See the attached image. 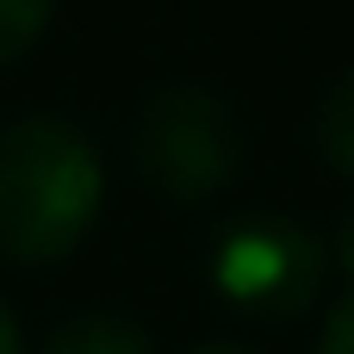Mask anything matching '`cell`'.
Returning a JSON list of instances; mask_svg holds the SVG:
<instances>
[{
  "label": "cell",
  "mask_w": 354,
  "mask_h": 354,
  "mask_svg": "<svg viewBox=\"0 0 354 354\" xmlns=\"http://www.w3.org/2000/svg\"><path fill=\"white\" fill-rule=\"evenodd\" d=\"M37 354H156V342L124 311H75L44 336Z\"/></svg>",
  "instance_id": "277c9868"
},
{
  "label": "cell",
  "mask_w": 354,
  "mask_h": 354,
  "mask_svg": "<svg viewBox=\"0 0 354 354\" xmlns=\"http://www.w3.org/2000/svg\"><path fill=\"white\" fill-rule=\"evenodd\" d=\"M311 137H317V156L354 180V68H342L330 87H324V100H317V112H311Z\"/></svg>",
  "instance_id": "5b68a950"
},
{
  "label": "cell",
  "mask_w": 354,
  "mask_h": 354,
  "mask_svg": "<svg viewBox=\"0 0 354 354\" xmlns=\"http://www.w3.org/2000/svg\"><path fill=\"white\" fill-rule=\"evenodd\" d=\"M193 354H249V348H243V342H199Z\"/></svg>",
  "instance_id": "30bf717a"
},
{
  "label": "cell",
  "mask_w": 354,
  "mask_h": 354,
  "mask_svg": "<svg viewBox=\"0 0 354 354\" xmlns=\"http://www.w3.org/2000/svg\"><path fill=\"white\" fill-rule=\"evenodd\" d=\"M0 354H25V348H19V324H12L6 305H0Z\"/></svg>",
  "instance_id": "9c48e42d"
},
{
  "label": "cell",
  "mask_w": 354,
  "mask_h": 354,
  "mask_svg": "<svg viewBox=\"0 0 354 354\" xmlns=\"http://www.w3.org/2000/svg\"><path fill=\"white\" fill-rule=\"evenodd\" d=\"M330 274V243L286 212H243L205 249V280L224 311L249 324H292L317 305Z\"/></svg>",
  "instance_id": "3957f363"
},
{
  "label": "cell",
  "mask_w": 354,
  "mask_h": 354,
  "mask_svg": "<svg viewBox=\"0 0 354 354\" xmlns=\"http://www.w3.org/2000/svg\"><path fill=\"white\" fill-rule=\"evenodd\" d=\"M330 268L342 274V286H354V218L336 230V243H330Z\"/></svg>",
  "instance_id": "ba28073f"
},
{
  "label": "cell",
  "mask_w": 354,
  "mask_h": 354,
  "mask_svg": "<svg viewBox=\"0 0 354 354\" xmlns=\"http://www.w3.org/2000/svg\"><path fill=\"white\" fill-rule=\"evenodd\" d=\"M56 19V0H0V68L19 62Z\"/></svg>",
  "instance_id": "8992f818"
},
{
  "label": "cell",
  "mask_w": 354,
  "mask_h": 354,
  "mask_svg": "<svg viewBox=\"0 0 354 354\" xmlns=\"http://www.w3.org/2000/svg\"><path fill=\"white\" fill-rule=\"evenodd\" d=\"M137 180L168 199V205H205L218 193L236 187L243 174V118L236 106L205 87V81H162L137 118H131V143H124Z\"/></svg>",
  "instance_id": "7a4b0ae2"
},
{
  "label": "cell",
  "mask_w": 354,
  "mask_h": 354,
  "mask_svg": "<svg viewBox=\"0 0 354 354\" xmlns=\"http://www.w3.org/2000/svg\"><path fill=\"white\" fill-rule=\"evenodd\" d=\"M106 162L62 112H31L0 131V255L12 268L68 261L100 224Z\"/></svg>",
  "instance_id": "6da1fadb"
},
{
  "label": "cell",
  "mask_w": 354,
  "mask_h": 354,
  "mask_svg": "<svg viewBox=\"0 0 354 354\" xmlns=\"http://www.w3.org/2000/svg\"><path fill=\"white\" fill-rule=\"evenodd\" d=\"M317 354H354V286L330 305L324 317V336H317Z\"/></svg>",
  "instance_id": "52a82bcc"
}]
</instances>
